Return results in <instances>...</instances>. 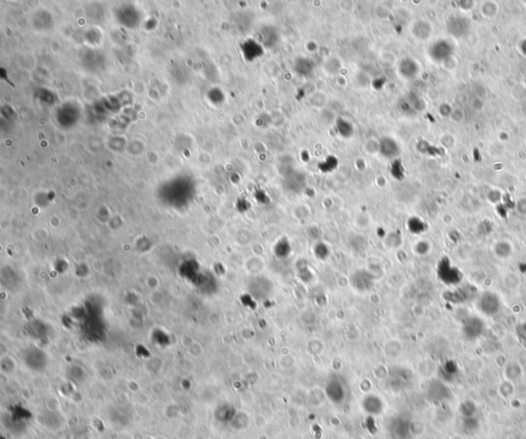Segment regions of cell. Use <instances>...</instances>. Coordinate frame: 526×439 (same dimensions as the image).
Returning <instances> with one entry per match:
<instances>
[{
	"instance_id": "cell-1",
	"label": "cell",
	"mask_w": 526,
	"mask_h": 439,
	"mask_svg": "<svg viewBox=\"0 0 526 439\" xmlns=\"http://www.w3.org/2000/svg\"><path fill=\"white\" fill-rule=\"evenodd\" d=\"M438 276L442 282L448 285L459 284L462 278L460 270L454 267L448 258H444L439 263Z\"/></svg>"
},
{
	"instance_id": "cell-2",
	"label": "cell",
	"mask_w": 526,
	"mask_h": 439,
	"mask_svg": "<svg viewBox=\"0 0 526 439\" xmlns=\"http://www.w3.org/2000/svg\"><path fill=\"white\" fill-rule=\"evenodd\" d=\"M485 331V323L477 316H470L464 319L461 326V333L465 340L475 341L479 339Z\"/></svg>"
},
{
	"instance_id": "cell-3",
	"label": "cell",
	"mask_w": 526,
	"mask_h": 439,
	"mask_svg": "<svg viewBox=\"0 0 526 439\" xmlns=\"http://www.w3.org/2000/svg\"><path fill=\"white\" fill-rule=\"evenodd\" d=\"M477 306L483 314L487 316H493L499 312L501 308V302L494 292L486 291L478 299Z\"/></svg>"
},
{
	"instance_id": "cell-4",
	"label": "cell",
	"mask_w": 526,
	"mask_h": 439,
	"mask_svg": "<svg viewBox=\"0 0 526 439\" xmlns=\"http://www.w3.org/2000/svg\"><path fill=\"white\" fill-rule=\"evenodd\" d=\"M476 292V288L472 285H464L457 288L453 291H449L445 295L447 302L452 304H461L471 300Z\"/></svg>"
},
{
	"instance_id": "cell-5",
	"label": "cell",
	"mask_w": 526,
	"mask_h": 439,
	"mask_svg": "<svg viewBox=\"0 0 526 439\" xmlns=\"http://www.w3.org/2000/svg\"><path fill=\"white\" fill-rule=\"evenodd\" d=\"M428 393L431 398L437 402L449 400V398L452 396L449 388L444 383L439 381L433 382L431 384L428 389Z\"/></svg>"
},
{
	"instance_id": "cell-6",
	"label": "cell",
	"mask_w": 526,
	"mask_h": 439,
	"mask_svg": "<svg viewBox=\"0 0 526 439\" xmlns=\"http://www.w3.org/2000/svg\"><path fill=\"white\" fill-rule=\"evenodd\" d=\"M460 429L464 435H475L480 429V422L476 416L470 418H461L460 422Z\"/></svg>"
},
{
	"instance_id": "cell-7",
	"label": "cell",
	"mask_w": 526,
	"mask_h": 439,
	"mask_svg": "<svg viewBox=\"0 0 526 439\" xmlns=\"http://www.w3.org/2000/svg\"><path fill=\"white\" fill-rule=\"evenodd\" d=\"M279 39L278 33L274 28L271 27H264L259 32V40L263 45L267 47H272L277 43Z\"/></svg>"
},
{
	"instance_id": "cell-8",
	"label": "cell",
	"mask_w": 526,
	"mask_h": 439,
	"mask_svg": "<svg viewBox=\"0 0 526 439\" xmlns=\"http://www.w3.org/2000/svg\"><path fill=\"white\" fill-rule=\"evenodd\" d=\"M459 373H460L459 365L456 361H453V360L446 361L441 369L442 377H443V380L448 381V382L453 381L456 377H458Z\"/></svg>"
},
{
	"instance_id": "cell-9",
	"label": "cell",
	"mask_w": 526,
	"mask_h": 439,
	"mask_svg": "<svg viewBox=\"0 0 526 439\" xmlns=\"http://www.w3.org/2000/svg\"><path fill=\"white\" fill-rule=\"evenodd\" d=\"M314 70V64L313 61L308 59H298L295 64V71L298 75L300 76H308L310 73Z\"/></svg>"
},
{
	"instance_id": "cell-10",
	"label": "cell",
	"mask_w": 526,
	"mask_h": 439,
	"mask_svg": "<svg viewBox=\"0 0 526 439\" xmlns=\"http://www.w3.org/2000/svg\"><path fill=\"white\" fill-rule=\"evenodd\" d=\"M450 45L447 44L446 42H443V41H439L437 43H435L433 45V47L431 48V56L435 59V60H443L445 59L447 56H449V53H450Z\"/></svg>"
},
{
	"instance_id": "cell-11",
	"label": "cell",
	"mask_w": 526,
	"mask_h": 439,
	"mask_svg": "<svg viewBox=\"0 0 526 439\" xmlns=\"http://www.w3.org/2000/svg\"><path fill=\"white\" fill-rule=\"evenodd\" d=\"M399 72L401 73L402 76H404L406 78H411L416 74L417 66L413 62V61H411L409 59H406V60H404L401 62L400 67H399Z\"/></svg>"
},
{
	"instance_id": "cell-12",
	"label": "cell",
	"mask_w": 526,
	"mask_h": 439,
	"mask_svg": "<svg viewBox=\"0 0 526 439\" xmlns=\"http://www.w3.org/2000/svg\"><path fill=\"white\" fill-rule=\"evenodd\" d=\"M477 406L474 401L472 400H465L460 405L459 407V412L461 416V418H470L475 417L477 413Z\"/></svg>"
},
{
	"instance_id": "cell-13",
	"label": "cell",
	"mask_w": 526,
	"mask_h": 439,
	"mask_svg": "<svg viewBox=\"0 0 526 439\" xmlns=\"http://www.w3.org/2000/svg\"><path fill=\"white\" fill-rule=\"evenodd\" d=\"M380 148H381L382 154H384L386 157H393L394 155H397L398 154L397 152L399 150L398 146L396 143H394V141L389 138H386L381 141Z\"/></svg>"
},
{
	"instance_id": "cell-14",
	"label": "cell",
	"mask_w": 526,
	"mask_h": 439,
	"mask_svg": "<svg viewBox=\"0 0 526 439\" xmlns=\"http://www.w3.org/2000/svg\"><path fill=\"white\" fill-rule=\"evenodd\" d=\"M521 368L520 365L517 364V363H510L508 367L506 368L505 370V374H506V376L507 379L510 380V381H514V380H517L518 377L521 376Z\"/></svg>"
},
{
	"instance_id": "cell-15",
	"label": "cell",
	"mask_w": 526,
	"mask_h": 439,
	"mask_svg": "<svg viewBox=\"0 0 526 439\" xmlns=\"http://www.w3.org/2000/svg\"><path fill=\"white\" fill-rule=\"evenodd\" d=\"M495 254L497 255L498 258H501V259H505V258H508L509 255L512 253V248L511 246L509 245V243L507 242H499L497 243V245L495 246Z\"/></svg>"
},
{
	"instance_id": "cell-16",
	"label": "cell",
	"mask_w": 526,
	"mask_h": 439,
	"mask_svg": "<svg viewBox=\"0 0 526 439\" xmlns=\"http://www.w3.org/2000/svg\"><path fill=\"white\" fill-rule=\"evenodd\" d=\"M499 392L505 398H508L513 394V386L510 384V382H505L500 385Z\"/></svg>"
},
{
	"instance_id": "cell-17",
	"label": "cell",
	"mask_w": 526,
	"mask_h": 439,
	"mask_svg": "<svg viewBox=\"0 0 526 439\" xmlns=\"http://www.w3.org/2000/svg\"><path fill=\"white\" fill-rule=\"evenodd\" d=\"M523 328H524V331H525V333H526V323L523 325Z\"/></svg>"
}]
</instances>
